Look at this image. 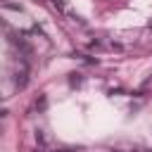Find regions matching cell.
I'll return each mask as SVG.
<instances>
[{
  "label": "cell",
  "instance_id": "8992f818",
  "mask_svg": "<svg viewBox=\"0 0 152 152\" xmlns=\"http://www.w3.org/2000/svg\"><path fill=\"white\" fill-rule=\"evenodd\" d=\"M36 152H40V150H36Z\"/></svg>",
  "mask_w": 152,
  "mask_h": 152
},
{
  "label": "cell",
  "instance_id": "277c9868",
  "mask_svg": "<svg viewBox=\"0 0 152 152\" xmlns=\"http://www.w3.org/2000/svg\"><path fill=\"white\" fill-rule=\"evenodd\" d=\"M147 26H150V28H152V19H150V21H147Z\"/></svg>",
  "mask_w": 152,
  "mask_h": 152
},
{
  "label": "cell",
  "instance_id": "5b68a950",
  "mask_svg": "<svg viewBox=\"0 0 152 152\" xmlns=\"http://www.w3.org/2000/svg\"><path fill=\"white\" fill-rule=\"evenodd\" d=\"M59 152H69V150H59Z\"/></svg>",
  "mask_w": 152,
  "mask_h": 152
},
{
  "label": "cell",
  "instance_id": "6da1fadb",
  "mask_svg": "<svg viewBox=\"0 0 152 152\" xmlns=\"http://www.w3.org/2000/svg\"><path fill=\"white\" fill-rule=\"evenodd\" d=\"M52 7H55V10L59 12V14L69 17L71 21H81V17H78V14H76V12H74V10L69 7V2H66V0H52Z\"/></svg>",
  "mask_w": 152,
  "mask_h": 152
},
{
  "label": "cell",
  "instance_id": "7a4b0ae2",
  "mask_svg": "<svg viewBox=\"0 0 152 152\" xmlns=\"http://www.w3.org/2000/svg\"><path fill=\"white\" fill-rule=\"evenodd\" d=\"M28 86V71L26 69H19L17 74H14V88L17 90H24Z\"/></svg>",
  "mask_w": 152,
  "mask_h": 152
},
{
  "label": "cell",
  "instance_id": "3957f363",
  "mask_svg": "<svg viewBox=\"0 0 152 152\" xmlns=\"http://www.w3.org/2000/svg\"><path fill=\"white\" fill-rule=\"evenodd\" d=\"M69 83L71 86H81V74H69Z\"/></svg>",
  "mask_w": 152,
  "mask_h": 152
}]
</instances>
